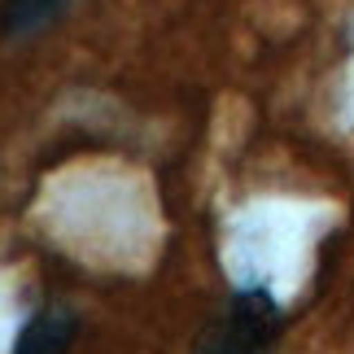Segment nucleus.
I'll return each instance as SVG.
<instances>
[{
  "mask_svg": "<svg viewBox=\"0 0 354 354\" xmlns=\"http://www.w3.org/2000/svg\"><path fill=\"white\" fill-rule=\"evenodd\" d=\"M66 0H5L0 9V31L5 35H31L39 26H48L53 18H62Z\"/></svg>",
  "mask_w": 354,
  "mask_h": 354,
  "instance_id": "nucleus-3",
  "label": "nucleus"
},
{
  "mask_svg": "<svg viewBox=\"0 0 354 354\" xmlns=\"http://www.w3.org/2000/svg\"><path fill=\"white\" fill-rule=\"evenodd\" d=\"M284 333V310L267 289L232 293L210 328L197 337L193 354H271Z\"/></svg>",
  "mask_w": 354,
  "mask_h": 354,
  "instance_id": "nucleus-1",
  "label": "nucleus"
},
{
  "mask_svg": "<svg viewBox=\"0 0 354 354\" xmlns=\"http://www.w3.org/2000/svg\"><path fill=\"white\" fill-rule=\"evenodd\" d=\"M79 333V315L71 306H44L26 319V328L13 342V354H66Z\"/></svg>",
  "mask_w": 354,
  "mask_h": 354,
  "instance_id": "nucleus-2",
  "label": "nucleus"
}]
</instances>
